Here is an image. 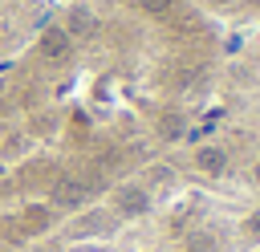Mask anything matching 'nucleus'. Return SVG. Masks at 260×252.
Returning a JSON list of instances; mask_svg holds the SVG:
<instances>
[{
    "mask_svg": "<svg viewBox=\"0 0 260 252\" xmlns=\"http://www.w3.org/2000/svg\"><path fill=\"white\" fill-rule=\"evenodd\" d=\"M232 110H236V138L260 150V33L236 49L232 65Z\"/></svg>",
    "mask_w": 260,
    "mask_h": 252,
    "instance_id": "1",
    "label": "nucleus"
},
{
    "mask_svg": "<svg viewBox=\"0 0 260 252\" xmlns=\"http://www.w3.org/2000/svg\"><path fill=\"white\" fill-rule=\"evenodd\" d=\"M114 207H118L122 215H146V207H150V191H146V187H138V183H130V187H118V195H114Z\"/></svg>",
    "mask_w": 260,
    "mask_h": 252,
    "instance_id": "2",
    "label": "nucleus"
},
{
    "mask_svg": "<svg viewBox=\"0 0 260 252\" xmlns=\"http://www.w3.org/2000/svg\"><path fill=\"white\" fill-rule=\"evenodd\" d=\"M85 195H89V187H85L81 179H57V183H53V203H57V207H65V211L81 207V203H85Z\"/></svg>",
    "mask_w": 260,
    "mask_h": 252,
    "instance_id": "3",
    "label": "nucleus"
},
{
    "mask_svg": "<svg viewBox=\"0 0 260 252\" xmlns=\"http://www.w3.org/2000/svg\"><path fill=\"white\" fill-rule=\"evenodd\" d=\"M41 53H45L49 61H69L73 37H69L65 28H45V33H41Z\"/></svg>",
    "mask_w": 260,
    "mask_h": 252,
    "instance_id": "4",
    "label": "nucleus"
},
{
    "mask_svg": "<svg viewBox=\"0 0 260 252\" xmlns=\"http://www.w3.org/2000/svg\"><path fill=\"white\" fill-rule=\"evenodd\" d=\"M65 33L85 41V37H93V33H98V16H93L89 8H81V4H77V8L69 12V28H65Z\"/></svg>",
    "mask_w": 260,
    "mask_h": 252,
    "instance_id": "5",
    "label": "nucleus"
},
{
    "mask_svg": "<svg viewBox=\"0 0 260 252\" xmlns=\"http://www.w3.org/2000/svg\"><path fill=\"white\" fill-rule=\"evenodd\" d=\"M207 8L236 12V16H244V20H256V16H260V0H207Z\"/></svg>",
    "mask_w": 260,
    "mask_h": 252,
    "instance_id": "6",
    "label": "nucleus"
},
{
    "mask_svg": "<svg viewBox=\"0 0 260 252\" xmlns=\"http://www.w3.org/2000/svg\"><path fill=\"white\" fill-rule=\"evenodd\" d=\"M24 224H28L32 232L49 228V207H28V211H24Z\"/></svg>",
    "mask_w": 260,
    "mask_h": 252,
    "instance_id": "7",
    "label": "nucleus"
},
{
    "mask_svg": "<svg viewBox=\"0 0 260 252\" xmlns=\"http://www.w3.org/2000/svg\"><path fill=\"white\" fill-rule=\"evenodd\" d=\"M20 150H24V142H20V138H16V142H8V146H4V154H8V159H12V154H20Z\"/></svg>",
    "mask_w": 260,
    "mask_h": 252,
    "instance_id": "8",
    "label": "nucleus"
}]
</instances>
